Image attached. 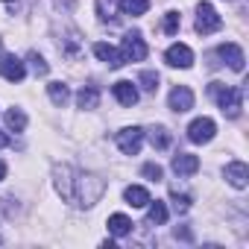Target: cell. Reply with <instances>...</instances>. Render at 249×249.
Returning a JSON list of instances; mask_svg holds the SVG:
<instances>
[{"instance_id": "cell-18", "label": "cell", "mask_w": 249, "mask_h": 249, "mask_svg": "<svg viewBox=\"0 0 249 249\" xmlns=\"http://www.w3.org/2000/svg\"><path fill=\"white\" fill-rule=\"evenodd\" d=\"M47 94H50L53 106H59V108H65V106H68V100H71V91H68V85H65V82H50V85H47Z\"/></svg>"}, {"instance_id": "cell-19", "label": "cell", "mask_w": 249, "mask_h": 249, "mask_svg": "<svg viewBox=\"0 0 249 249\" xmlns=\"http://www.w3.org/2000/svg\"><path fill=\"white\" fill-rule=\"evenodd\" d=\"M97 103H100V91H97L94 85H85V88L76 94V106L85 108V111H88V108H97Z\"/></svg>"}, {"instance_id": "cell-16", "label": "cell", "mask_w": 249, "mask_h": 249, "mask_svg": "<svg viewBox=\"0 0 249 249\" xmlns=\"http://www.w3.org/2000/svg\"><path fill=\"white\" fill-rule=\"evenodd\" d=\"M132 226H135V223H132L126 214H111V217H108V231H111L114 237H126V234L132 231Z\"/></svg>"}, {"instance_id": "cell-25", "label": "cell", "mask_w": 249, "mask_h": 249, "mask_svg": "<svg viewBox=\"0 0 249 249\" xmlns=\"http://www.w3.org/2000/svg\"><path fill=\"white\" fill-rule=\"evenodd\" d=\"M138 82H141V85H144V91H150V94H153V91H159V73H156V71H144V73L138 76Z\"/></svg>"}, {"instance_id": "cell-1", "label": "cell", "mask_w": 249, "mask_h": 249, "mask_svg": "<svg viewBox=\"0 0 249 249\" xmlns=\"http://www.w3.org/2000/svg\"><path fill=\"white\" fill-rule=\"evenodd\" d=\"M53 176H56V191L62 194V199L65 202H73V205H82V208L94 205L103 196V191H106V182L100 176L82 173V170H76L71 164L56 167Z\"/></svg>"}, {"instance_id": "cell-15", "label": "cell", "mask_w": 249, "mask_h": 249, "mask_svg": "<svg viewBox=\"0 0 249 249\" xmlns=\"http://www.w3.org/2000/svg\"><path fill=\"white\" fill-rule=\"evenodd\" d=\"M123 199H126L132 208H144V205L150 202V191L141 188V185H129L126 191H123Z\"/></svg>"}, {"instance_id": "cell-27", "label": "cell", "mask_w": 249, "mask_h": 249, "mask_svg": "<svg viewBox=\"0 0 249 249\" xmlns=\"http://www.w3.org/2000/svg\"><path fill=\"white\" fill-rule=\"evenodd\" d=\"M179 24H182L179 12H167V18H164V33H167V36H173V33L179 30Z\"/></svg>"}, {"instance_id": "cell-4", "label": "cell", "mask_w": 249, "mask_h": 249, "mask_svg": "<svg viewBox=\"0 0 249 249\" xmlns=\"http://www.w3.org/2000/svg\"><path fill=\"white\" fill-rule=\"evenodd\" d=\"M223 27V18L217 15V9L211 3H199L196 6V33L199 36H211Z\"/></svg>"}, {"instance_id": "cell-17", "label": "cell", "mask_w": 249, "mask_h": 249, "mask_svg": "<svg viewBox=\"0 0 249 249\" xmlns=\"http://www.w3.org/2000/svg\"><path fill=\"white\" fill-rule=\"evenodd\" d=\"M147 205H150V208H147V223H150V226H164V223H167V205L159 202V199H156V202L150 199Z\"/></svg>"}, {"instance_id": "cell-30", "label": "cell", "mask_w": 249, "mask_h": 249, "mask_svg": "<svg viewBox=\"0 0 249 249\" xmlns=\"http://www.w3.org/2000/svg\"><path fill=\"white\" fill-rule=\"evenodd\" d=\"M173 234H176V237H182V240H191V231H188V229H176Z\"/></svg>"}, {"instance_id": "cell-20", "label": "cell", "mask_w": 249, "mask_h": 249, "mask_svg": "<svg viewBox=\"0 0 249 249\" xmlns=\"http://www.w3.org/2000/svg\"><path fill=\"white\" fill-rule=\"evenodd\" d=\"M59 47H62V56H65V59H79V56H82V41H79L76 33H71Z\"/></svg>"}, {"instance_id": "cell-24", "label": "cell", "mask_w": 249, "mask_h": 249, "mask_svg": "<svg viewBox=\"0 0 249 249\" xmlns=\"http://www.w3.org/2000/svg\"><path fill=\"white\" fill-rule=\"evenodd\" d=\"M97 15H100V21H114L117 18V0H97Z\"/></svg>"}, {"instance_id": "cell-2", "label": "cell", "mask_w": 249, "mask_h": 249, "mask_svg": "<svg viewBox=\"0 0 249 249\" xmlns=\"http://www.w3.org/2000/svg\"><path fill=\"white\" fill-rule=\"evenodd\" d=\"M211 97L217 100L220 111L226 117H237L240 108H243V88H231V85H223V82H211Z\"/></svg>"}, {"instance_id": "cell-11", "label": "cell", "mask_w": 249, "mask_h": 249, "mask_svg": "<svg viewBox=\"0 0 249 249\" xmlns=\"http://www.w3.org/2000/svg\"><path fill=\"white\" fill-rule=\"evenodd\" d=\"M223 173H226V182L231 188H246V182H249V167L243 161H229Z\"/></svg>"}, {"instance_id": "cell-7", "label": "cell", "mask_w": 249, "mask_h": 249, "mask_svg": "<svg viewBox=\"0 0 249 249\" xmlns=\"http://www.w3.org/2000/svg\"><path fill=\"white\" fill-rule=\"evenodd\" d=\"M164 59H167L170 68H191L194 65V50L188 44H173V47H167Z\"/></svg>"}, {"instance_id": "cell-13", "label": "cell", "mask_w": 249, "mask_h": 249, "mask_svg": "<svg viewBox=\"0 0 249 249\" xmlns=\"http://www.w3.org/2000/svg\"><path fill=\"white\" fill-rule=\"evenodd\" d=\"M111 91H114V97H117V103H120V106H135V103H138V88H135L129 79L114 82V85H111Z\"/></svg>"}, {"instance_id": "cell-14", "label": "cell", "mask_w": 249, "mask_h": 249, "mask_svg": "<svg viewBox=\"0 0 249 249\" xmlns=\"http://www.w3.org/2000/svg\"><path fill=\"white\" fill-rule=\"evenodd\" d=\"M173 170H176L179 176H194V173L199 170V159L191 156V153H179V156L173 159Z\"/></svg>"}, {"instance_id": "cell-33", "label": "cell", "mask_w": 249, "mask_h": 249, "mask_svg": "<svg viewBox=\"0 0 249 249\" xmlns=\"http://www.w3.org/2000/svg\"><path fill=\"white\" fill-rule=\"evenodd\" d=\"M0 50H3V47H0Z\"/></svg>"}, {"instance_id": "cell-22", "label": "cell", "mask_w": 249, "mask_h": 249, "mask_svg": "<svg viewBox=\"0 0 249 249\" xmlns=\"http://www.w3.org/2000/svg\"><path fill=\"white\" fill-rule=\"evenodd\" d=\"M170 141H173V135H170L164 126H156V129H150V144H153L156 150H167V147H170Z\"/></svg>"}, {"instance_id": "cell-12", "label": "cell", "mask_w": 249, "mask_h": 249, "mask_svg": "<svg viewBox=\"0 0 249 249\" xmlns=\"http://www.w3.org/2000/svg\"><path fill=\"white\" fill-rule=\"evenodd\" d=\"M94 56L100 59V62H106L108 68H123L126 62H123V56H120V50H114L111 44H106V41H97L94 44Z\"/></svg>"}, {"instance_id": "cell-21", "label": "cell", "mask_w": 249, "mask_h": 249, "mask_svg": "<svg viewBox=\"0 0 249 249\" xmlns=\"http://www.w3.org/2000/svg\"><path fill=\"white\" fill-rule=\"evenodd\" d=\"M117 3H120L123 15H132V18H138L150 9V0H117Z\"/></svg>"}, {"instance_id": "cell-8", "label": "cell", "mask_w": 249, "mask_h": 249, "mask_svg": "<svg viewBox=\"0 0 249 249\" xmlns=\"http://www.w3.org/2000/svg\"><path fill=\"white\" fill-rule=\"evenodd\" d=\"M170 108L176 111V114H182V111H191L194 108V91L188 88V85H176L173 91H170Z\"/></svg>"}, {"instance_id": "cell-6", "label": "cell", "mask_w": 249, "mask_h": 249, "mask_svg": "<svg viewBox=\"0 0 249 249\" xmlns=\"http://www.w3.org/2000/svg\"><path fill=\"white\" fill-rule=\"evenodd\" d=\"M214 132H217V123H214L211 117H196L191 126H188V141H194V144H208V141L214 138Z\"/></svg>"}, {"instance_id": "cell-26", "label": "cell", "mask_w": 249, "mask_h": 249, "mask_svg": "<svg viewBox=\"0 0 249 249\" xmlns=\"http://www.w3.org/2000/svg\"><path fill=\"white\" fill-rule=\"evenodd\" d=\"M27 62L33 65V71H36V76H44V73H47V62H44V59H41V56H38L36 50H33L30 56H27Z\"/></svg>"}, {"instance_id": "cell-9", "label": "cell", "mask_w": 249, "mask_h": 249, "mask_svg": "<svg viewBox=\"0 0 249 249\" xmlns=\"http://www.w3.org/2000/svg\"><path fill=\"white\" fill-rule=\"evenodd\" d=\"M0 73H3V79H9V82H21L27 76V68H24V62L18 56H3L0 59Z\"/></svg>"}, {"instance_id": "cell-28", "label": "cell", "mask_w": 249, "mask_h": 249, "mask_svg": "<svg viewBox=\"0 0 249 249\" xmlns=\"http://www.w3.org/2000/svg\"><path fill=\"white\" fill-rule=\"evenodd\" d=\"M141 173H144L147 179H153V182H161V176H164L161 164H153V161H150V164H144V170H141Z\"/></svg>"}, {"instance_id": "cell-29", "label": "cell", "mask_w": 249, "mask_h": 249, "mask_svg": "<svg viewBox=\"0 0 249 249\" xmlns=\"http://www.w3.org/2000/svg\"><path fill=\"white\" fill-rule=\"evenodd\" d=\"M173 208H176V214H185V211L191 208V196H179V194L173 191Z\"/></svg>"}, {"instance_id": "cell-5", "label": "cell", "mask_w": 249, "mask_h": 249, "mask_svg": "<svg viewBox=\"0 0 249 249\" xmlns=\"http://www.w3.org/2000/svg\"><path fill=\"white\" fill-rule=\"evenodd\" d=\"M141 144H144V129L141 126H126V129L117 132V147H120L123 156H138Z\"/></svg>"}, {"instance_id": "cell-10", "label": "cell", "mask_w": 249, "mask_h": 249, "mask_svg": "<svg viewBox=\"0 0 249 249\" xmlns=\"http://www.w3.org/2000/svg\"><path fill=\"white\" fill-rule=\"evenodd\" d=\"M217 56H220L231 71H237V73L243 71V62H246V59H243V50H240L237 44H231V41H229V44H220V47H217Z\"/></svg>"}, {"instance_id": "cell-32", "label": "cell", "mask_w": 249, "mask_h": 249, "mask_svg": "<svg viewBox=\"0 0 249 249\" xmlns=\"http://www.w3.org/2000/svg\"><path fill=\"white\" fill-rule=\"evenodd\" d=\"M3 176H6V164H3V161H0V179H3Z\"/></svg>"}, {"instance_id": "cell-23", "label": "cell", "mask_w": 249, "mask_h": 249, "mask_svg": "<svg viewBox=\"0 0 249 249\" xmlns=\"http://www.w3.org/2000/svg\"><path fill=\"white\" fill-rule=\"evenodd\" d=\"M6 126L15 129V132H24V129H27V114H24L21 108H9V111H6Z\"/></svg>"}, {"instance_id": "cell-3", "label": "cell", "mask_w": 249, "mask_h": 249, "mask_svg": "<svg viewBox=\"0 0 249 249\" xmlns=\"http://www.w3.org/2000/svg\"><path fill=\"white\" fill-rule=\"evenodd\" d=\"M120 56L123 62H144L147 59V41L141 33H126L120 41Z\"/></svg>"}, {"instance_id": "cell-31", "label": "cell", "mask_w": 249, "mask_h": 249, "mask_svg": "<svg viewBox=\"0 0 249 249\" xmlns=\"http://www.w3.org/2000/svg\"><path fill=\"white\" fill-rule=\"evenodd\" d=\"M3 147H9V138H6V132H3V129H0V150H3Z\"/></svg>"}]
</instances>
